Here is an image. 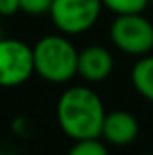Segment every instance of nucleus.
<instances>
[{
    "label": "nucleus",
    "instance_id": "nucleus-1",
    "mask_svg": "<svg viewBox=\"0 0 153 155\" xmlns=\"http://www.w3.org/2000/svg\"><path fill=\"white\" fill-rule=\"evenodd\" d=\"M105 116L106 110L101 96L86 85L69 87L56 103L58 124L72 141L101 137Z\"/></svg>",
    "mask_w": 153,
    "mask_h": 155
},
{
    "label": "nucleus",
    "instance_id": "nucleus-2",
    "mask_svg": "<svg viewBox=\"0 0 153 155\" xmlns=\"http://www.w3.org/2000/svg\"><path fill=\"white\" fill-rule=\"evenodd\" d=\"M77 52L65 35H47L33 45L34 72L54 85L69 83L77 74Z\"/></svg>",
    "mask_w": 153,
    "mask_h": 155
},
{
    "label": "nucleus",
    "instance_id": "nucleus-3",
    "mask_svg": "<svg viewBox=\"0 0 153 155\" xmlns=\"http://www.w3.org/2000/svg\"><path fill=\"white\" fill-rule=\"evenodd\" d=\"M108 36L115 49L128 56L141 58L153 51V24L142 13L115 15Z\"/></svg>",
    "mask_w": 153,
    "mask_h": 155
},
{
    "label": "nucleus",
    "instance_id": "nucleus-4",
    "mask_svg": "<svg viewBox=\"0 0 153 155\" xmlns=\"http://www.w3.org/2000/svg\"><path fill=\"white\" fill-rule=\"evenodd\" d=\"M101 11V0H52L49 16L61 35L77 36L97 24Z\"/></svg>",
    "mask_w": 153,
    "mask_h": 155
},
{
    "label": "nucleus",
    "instance_id": "nucleus-5",
    "mask_svg": "<svg viewBox=\"0 0 153 155\" xmlns=\"http://www.w3.org/2000/svg\"><path fill=\"white\" fill-rule=\"evenodd\" d=\"M34 74L33 47L18 38H0V87L15 88Z\"/></svg>",
    "mask_w": 153,
    "mask_h": 155
},
{
    "label": "nucleus",
    "instance_id": "nucleus-6",
    "mask_svg": "<svg viewBox=\"0 0 153 155\" xmlns=\"http://www.w3.org/2000/svg\"><path fill=\"white\" fill-rule=\"evenodd\" d=\"M114 54L105 45H88L77 52V76L86 83H101L114 72Z\"/></svg>",
    "mask_w": 153,
    "mask_h": 155
},
{
    "label": "nucleus",
    "instance_id": "nucleus-7",
    "mask_svg": "<svg viewBox=\"0 0 153 155\" xmlns=\"http://www.w3.org/2000/svg\"><path fill=\"white\" fill-rule=\"evenodd\" d=\"M141 126L137 117L126 110H114L106 112L103 126H101V137L105 143L114 146H128L139 137Z\"/></svg>",
    "mask_w": 153,
    "mask_h": 155
},
{
    "label": "nucleus",
    "instance_id": "nucleus-8",
    "mask_svg": "<svg viewBox=\"0 0 153 155\" xmlns=\"http://www.w3.org/2000/svg\"><path fill=\"white\" fill-rule=\"evenodd\" d=\"M132 85L146 101L153 103V54L141 56L132 67Z\"/></svg>",
    "mask_w": 153,
    "mask_h": 155
},
{
    "label": "nucleus",
    "instance_id": "nucleus-9",
    "mask_svg": "<svg viewBox=\"0 0 153 155\" xmlns=\"http://www.w3.org/2000/svg\"><path fill=\"white\" fill-rule=\"evenodd\" d=\"M67 155H110L106 144L101 141V137L96 139H79L69 148Z\"/></svg>",
    "mask_w": 153,
    "mask_h": 155
},
{
    "label": "nucleus",
    "instance_id": "nucleus-10",
    "mask_svg": "<svg viewBox=\"0 0 153 155\" xmlns=\"http://www.w3.org/2000/svg\"><path fill=\"white\" fill-rule=\"evenodd\" d=\"M101 4L114 15H132L142 13L148 7L150 0H101Z\"/></svg>",
    "mask_w": 153,
    "mask_h": 155
},
{
    "label": "nucleus",
    "instance_id": "nucleus-11",
    "mask_svg": "<svg viewBox=\"0 0 153 155\" xmlns=\"http://www.w3.org/2000/svg\"><path fill=\"white\" fill-rule=\"evenodd\" d=\"M52 5V0H20V11L40 16V15H49V9Z\"/></svg>",
    "mask_w": 153,
    "mask_h": 155
},
{
    "label": "nucleus",
    "instance_id": "nucleus-12",
    "mask_svg": "<svg viewBox=\"0 0 153 155\" xmlns=\"http://www.w3.org/2000/svg\"><path fill=\"white\" fill-rule=\"evenodd\" d=\"M11 130L18 135V137H27L31 134V123L27 117H15L11 123Z\"/></svg>",
    "mask_w": 153,
    "mask_h": 155
},
{
    "label": "nucleus",
    "instance_id": "nucleus-13",
    "mask_svg": "<svg viewBox=\"0 0 153 155\" xmlns=\"http://www.w3.org/2000/svg\"><path fill=\"white\" fill-rule=\"evenodd\" d=\"M20 11V0H0V16H13Z\"/></svg>",
    "mask_w": 153,
    "mask_h": 155
},
{
    "label": "nucleus",
    "instance_id": "nucleus-14",
    "mask_svg": "<svg viewBox=\"0 0 153 155\" xmlns=\"http://www.w3.org/2000/svg\"><path fill=\"white\" fill-rule=\"evenodd\" d=\"M0 38H2V27H0Z\"/></svg>",
    "mask_w": 153,
    "mask_h": 155
},
{
    "label": "nucleus",
    "instance_id": "nucleus-15",
    "mask_svg": "<svg viewBox=\"0 0 153 155\" xmlns=\"http://www.w3.org/2000/svg\"><path fill=\"white\" fill-rule=\"evenodd\" d=\"M150 4H153V0H150Z\"/></svg>",
    "mask_w": 153,
    "mask_h": 155
}]
</instances>
